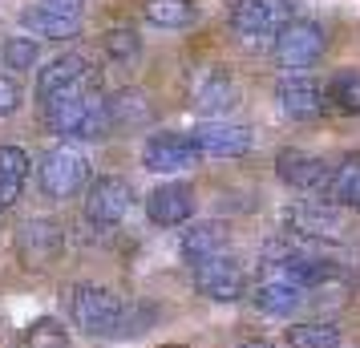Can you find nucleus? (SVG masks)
<instances>
[{
  "label": "nucleus",
  "mask_w": 360,
  "mask_h": 348,
  "mask_svg": "<svg viewBox=\"0 0 360 348\" xmlns=\"http://www.w3.org/2000/svg\"><path fill=\"white\" fill-rule=\"evenodd\" d=\"M69 320L85 336H122L126 328V304L98 283H77L69 292Z\"/></svg>",
  "instance_id": "1"
},
{
  "label": "nucleus",
  "mask_w": 360,
  "mask_h": 348,
  "mask_svg": "<svg viewBox=\"0 0 360 348\" xmlns=\"http://www.w3.org/2000/svg\"><path fill=\"white\" fill-rule=\"evenodd\" d=\"M45 122H49L53 134L61 138H82V142H94V138H105L114 134L110 126V105L105 98H94V94H77V98H65L45 110Z\"/></svg>",
  "instance_id": "2"
},
{
  "label": "nucleus",
  "mask_w": 360,
  "mask_h": 348,
  "mask_svg": "<svg viewBox=\"0 0 360 348\" xmlns=\"http://www.w3.org/2000/svg\"><path fill=\"white\" fill-rule=\"evenodd\" d=\"M89 85H94L89 61L77 57V53H65V57H53L49 65L37 73V101L49 110V105H57V101H65V98L89 94Z\"/></svg>",
  "instance_id": "3"
},
{
  "label": "nucleus",
  "mask_w": 360,
  "mask_h": 348,
  "mask_svg": "<svg viewBox=\"0 0 360 348\" xmlns=\"http://www.w3.org/2000/svg\"><path fill=\"white\" fill-rule=\"evenodd\" d=\"M89 179V158H85V150L77 146H53L45 158H41V186H45V195L49 199H69V195H77Z\"/></svg>",
  "instance_id": "4"
},
{
  "label": "nucleus",
  "mask_w": 360,
  "mask_h": 348,
  "mask_svg": "<svg viewBox=\"0 0 360 348\" xmlns=\"http://www.w3.org/2000/svg\"><path fill=\"white\" fill-rule=\"evenodd\" d=\"M292 4L288 0H239L231 8V29L247 41H259V37H279L292 25Z\"/></svg>",
  "instance_id": "5"
},
{
  "label": "nucleus",
  "mask_w": 360,
  "mask_h": 348,
  "mask_svg": "<svg viewBox=\"0 0 360 348\" xmlns=\"http://www.w3.org/2000/svg\"><path fill=\"white\" fill-rule=\"evenodd\" d=\"M134 202V186L126 179H117V174H101L98 183L89 186V195H85V219L98 227V231H110L117 227L126 211H130Z\"/></svg>",
  "instance_id": "6"
},
{
  "label": "nucleus",
  "mask_w": 360,
  "mask_h": 348,
  "mask_svg": "<svg viewBox=\"0 0 360 348\" xmlns=\"http://www.w3.org/2000/svg\"><path fill=\"white\" fill-rule=\"evenodd\" d=\"M61 247H65V231L53 223V219H25L17 227V259L25 267H33V271H41V267L57 264V255H61Z\"/></svg>",
  "instance_id": "7"
},
{
  "label": "nucleus",
  "mask_w": 360,
  "mask_h": 348,
  "mask_svg": "<svg viewBox=\"0 0 360 348\" xmlns=\"http://www.w3.org/2000/svg\"><path fill=\"white\" fill-rule=\"evenodd\" d=\"M324 45H328V37H324L320 25H311V20H292V25L276 37V61L283 69H308L324 57Z\"/></svg>",
  "instance_id": "8"
},
{
  "label": "nucleus",
  "mask_w": 360,
  "mask_h": 348,
  "mask_svg": "<svg viewBox=\"0 0 360 348\" xmlns=\"http://www.w3.org/2000/svg\"><path fill=\"white\" fill-rule=\"evenodd\" d=\"M195 283L202 296L219 299V304H231V299L243 296V267H239L235 255L219 251L211 259H198L195 264Z\"/></svg>",
  "instance_id": "9"
},
{
  "label": "nucleus",
  "mask_w": 360,
  "mask_h": 348,
  "mask_svg": "<svg viewBox=\"0 0 360 348\" xmlns=\"http://www.w3.org/2000/svg\"><path fill=\"white\" fill-rule=\"evenodd\" d=\"M283 235L300 239H340L344 235V215L328 202H300L283 211Z\"/></svg>",
  "instance_id": "10"
},
{
  "label": "nucleus",
  "mask_w": 360,
  "mask_h": 348,
  "mask_svg": "<svg viewBox=\"0 0 360 348\" xmlns=\"http://www.w3.org/2000/svg\"><path fill=\"white\" fill-rule=\"evenodd\" d=\"M276 174H279L283 186H292V191H311V195H328V179H332V170H328L324 158L304 154V150H283L276 158Z\"/></svg>",
  "instance_id": "11"
},
{
  "label": "nucleus",
  "mask_w": 360,
  "mask_h": 348,
  "mask_svg": "<svg viewBox=\"0 0 360 348\" xmlns=\"http://www.w3.org/2000/svg\"><path fill=\"white\" fill-rule=\"evenodd\" d=\"M142 162L154 174H174V170H191L198 162V150L191 134H154L142 150Z\"/></svg>",
  "instance_id": "12"
},
{
  "label": "nucleus",
  "mask_w": 360,
  "mask_h": 348,
  "mask_svg": "<svg viewBox=\"0 0 360 348\" xmlns=\"http://www.w3.org/2000/svg\"><path fill=\"white\" fill-rule=\"evenodd\" d=\"M198 154H211V158H239L251 150V130L247 126H235V122H202L195 134H191Z\"/></svg>",
  "instance_id": "13"
},
{
  "label": "nucleus",
  "mask_w": 360,
  "mask_h": 348,
  "mask_svg": "<svg viewBox=\"0 0 360 348\" xmlns=\"http://www.w3.org/2000/svg\"><path fill=\"white\" fill-rule=\"evenodd\" d=\"M276 101H279V110L288 117H295V122H311V117H320L324 114V85H316L311 77H283L276 89Z\"/></svg>",
  "instance_id": "14"
},
{
  "label": "nucleus",
  "mask_w": 360,
  "mask_h": 348,
  "mask_svg": "<svg viewBox=\"0 0 360 348\" xmlns=\"http://www.w3.org/2000/svg\"><path fill=\"white\" fill-rule=\"evenodd\" d=\"M235 98H239V94H235V82H231L219 65H207L195 77V85H191V105L207 117L227 114L231 105H235Z\"/></svg>",
  "instance_id": "15"
},
{
  "label": "nucleus",
  "mask_w": 360,
  "mask_h": 348,
  "mask_svg": "<svg viewBox=\"0 0 360 348\" xmlns=\"http://www.w3.org/2000/svg\"><path fill=\"white\" fill-rule=\"evenodd\" d=\"M146 215L158 227H179V223H186V219L195 215V191L186 183L154 186L150 199H146Z\"/></svg>",
  "instance_id": "16"
},
{
  "label": "nucleus",
  "mask_w": 360,
  "mask_h": 348,
  "mask_svg": "<svg viewBox=\"0 0 360 348\" xmlns=\"http://www.w3.org/2000/svg\"><path fill=\"white\" fill-rule=\"evenodd\" d=\"M304 296H308V292H304L300 283L283 280V276L271 271V276L255 288V308H259V312H271V316H288L304 304Z\"/></svg>",
  "instance_id": "17"
},
{
  "label": "nucleus",
  "mask_w": 360,
  "mask_h": 348,
  "mask_svg": "<svg viewBox=\"0 0 360 348\" xmlns=\"http://www.w3.org/2000/svg\"><path fill=\"white\" fill-rule=\"evenodd\" d=\"M223 247H227V223H219V219H202V223H195L191 231L182 235V255H186L191 264L211 259V255H219Z\"/></svg>",
  "instance_id": "18"
},
{
  "label": "nucleus",
  "mask_w": 360,
  "mask_h": 348,
  "mask_svg": "<svg viewBox=\"0 0 360 348\" xmlns=\"http://www.w3.org/2000/svg\"><path fill=\"white\" fill-rule=\"evenodd\" d=\"M105 105H110V126L114 130H134V126H146L150 122V105H146L142 89H117Z\"/></svg>",
  "instance_id": "19"
},
{
  "label": "nucleus",
  "mask_w": 360,
  "mask_h": 348,
  "mask_svg": "<svg viewBox=\"0 0 360 348\" xmlns=\"http://www.w3.org/2000/svg\"><path fill=\"white\" fill-rule=\"evenodd\" d=\"M198 4L195 0H150L146 4V20L158 25V29H186L195 25Z\"/></svg>",
  "instance_id": "20"
},
{
  "label": "nucleus",
  "mask_w": 360,
  "mask_h": 348,
  "mask_svg": "<svg viewBox=\"0 0 360 348\" xmlns=\"http://www.w3.org/2000/svg\"><path fill=\"white\" fill-rule=\"evenodd\" d=\"M25 29H33L37 37H49V41H69V37H77V25L82 20H69V17H57L49 8H25Z\"/></svg>",
  "instance_id": "21"
},
{
  "label": "nucleus",
  "mask_w": 360,
  "mask_h": 348,
  "mask_svg": "<svg viewBox=\"0 0 360 348\" xmlns=\"http://www.w3.org/2000/svg\"><path fill=\"white\" fill-rule=\"evenodd\" d=\"M328 195H332V202H340V207H360V158H348V162H340L332 170Z\"/></svg>",
  "instance_id": "22"
},
{
  "label": "nucleus",
  "mask_w": 360,
  "mask_h": 348,
  "mask_svg": "<svg viewBox=\"0 0 360 348\" xmlns=\"http://www.w3.org/2000/svg\"><path fill=\"white\" fill-rule=\"evenodd\" d=\"M324 98L340 110V114H360V69H340L328 82Z\"/></svg>",
  "instance_id": "23"
},
{
  "label": "nucleus",
  "mask_w": 360,
  "mask_h": 348,
  "mask_svg": "<svg viewBox=\"0 0 360 348\" xmlns=\"http://www.w3.org/2000/svg\"><path fill=\"white\" fill-rule=\"evenodd\" d=\"M292 348H340V328L336 324H292L288 328Z\"/></svg>",
  "instance_id": "24"
},
{
  "label": "nucleus",
  "mask_w": 360,
  "mask_h": 348,
  "mask_svg": "<svg viewBox=\"0 0 360 348\" xmlns=\"http://www.w3.org/2000/svg\"><path fill=\"white\" fill-rule=\"evenodd\" d=\"M101 45H105V57H110L114 65H130L134 57H138V49H142L134 29H110Z\"/></svg>",
  "instance_id": "25"
},
{
  "label": "nucleus",
  "mask_w": 360,
  "mask_h": 348,
  "mask_svg": "<svg viewBox=\"0 0 360 348\" xmlns=\"http://www.w3.org/2000/svg\"><path fill=\"white\" fill-rule=\"evenodd\" d=\"M29 170H33V162H29V154L20 146H0V179H4V183L25 186Z\"/></svg>",
  "instance_id": "26"
},
{
  "label": "nucleus",
  "mask_w": 360,
  "mask_h": 348,
  "mask_svg": "<svg viewBox=\"0 0 360 348\" xmlns=\"http://www.w3.org/2000/svg\"><path fill=\"white\" fill-rule=\"evenodd\" d=\"M4 65L8 69H33L37 65V41L33 37H8L4 41Z\"/></svg>",
  "instance_id": "27"
},
{
  "label": "nucleus",
  "mask_w": 360,
  "mask_h": 348,
  "mask_svg": "<svg viewBox=\"0 0 360 348\" xmlns=\"http://www.w3.org/2000/svg\"><path fill=\"white\" fill-rule=\"evenodd\" d=\"M29 348H69V332L57 320H37L29 324Z\"/></svg>",
  "instance_id": "28"
},
{
  "label": "nucleus",
  "mask_w": 360,
  "mask_h": 348,
  "mask_svg": "<svg viewBox=\"0 0 360 348\" xmlns=\"http://www.w3.org/2000/svg\"><path fill=\"white\" fill-rule=\"evenodd\" d=\"M41 8H49V13H57V17H69V20H82L85 0H41Z\"/></svg>",
  "instance_id": "29"
},
{
  "label": "nucleus",
  "mask_w": 360,
  "mask_h": 348,
  "mask_svg": "<svg viewBox=\"0 0 360 348\" xmlns=\"http://www.w3.org/2000/svg\"><path fill=\"white\" fill-rule=\"evenodd\" d=\"M17 105H20V85L13 77H0V117L13 114Z\"/></svg>",
  "instance_id": "30"
},
{
  "label": "nucleus",
  "mask_w": 360,
  "mask_h": 348,
  "mask_svg": "<svg viewBox=\"0 0 360 348\" xmlns=\"http://www.w3.org/2000/svg\"><path fill=\"white\" fill-rule=\"evenodd\" d=\"M17 199H20V186H17V183H4V179H0V211H8V207H13Z\"/></svg>",
  "instance_id": "31"
},
{
  "label": "nucleus",
  "mask_w": 360,
  "mask_h": 348,
  "mask_svg": "<svg viewBox=\"0 0 360 348\" xmlns=\"http://www.w3.org/2000/svg\"><path fill=\"white\" fill-rule=\"evenodd\" d=\"M243 348H276V344H267V340H247Z\"/></svg>",
  "instance_id": "32"
},
{
  "label": "nucleus",
  "mask_w": 360,
  "mask_h": 348,
  "mask_svg": "<svg viewBox=\"0 0 360 348\" xmlns=\"http://www.w3.org/2000/svg\"><path fill=\"white\" fill-rule=\"evenodd\" d=\"M166 348H182V344H166Z\"/></svg>",
  "instance_id": "33"
}]
</instances>
